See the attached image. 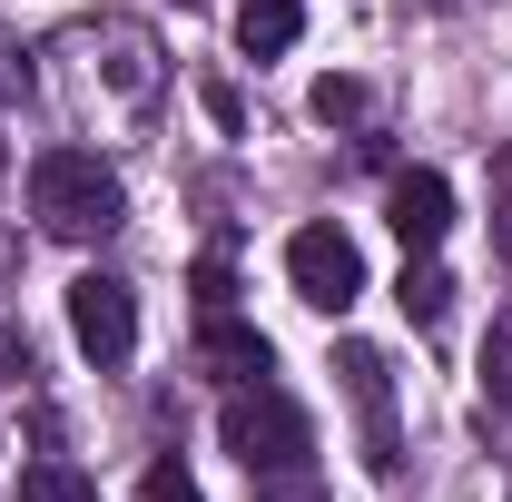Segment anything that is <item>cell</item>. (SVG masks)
I'll use <instances>...</instances> for the list:
<instances>
[{
  "label": "cell",
  "instance_id": "cell-14",
  "mask_svg": "<svg viewBox=\"0 0 512 502\" xmlns=\"http://www.w3.org/2000/svg\"><path fill=\"white\" fill-rule=\"evenodd\" d=\"M138 502H207L188 483V463H148V483H138Z\"/></svg>",
  "mask_w": 512,
  "mask_h": 502
},
{
  "label": "cell",
  "instance_id": "cell-3",
  "mask_svg": "<svg viewBox=\"0 0 512 502\" xmlns=\"http://www.w3.org/2000/svg\"><path fill=\"white\" fill-rule=\"evenodd\" d=\"M69 335H79V355H89L99 375H119L128 355H138V296H128V276L89 266V276L69 286Z\"/></svg>",
  "mask_w": 512,
  "mask_h": 502
},
{
  "label": "cell",
  "instance_id": "cell-2",
  "mask_svg": "<svg viewBox=\"0 0 512 502\" xmlns=\"http://www.w3.org/2000/svg\"><path fill=\"white\" fill-rule=\"evenodd\" d=\"M217 434H227V453L247 463L256 483H286V473H306V453H316L306 404H296V394H276V384H237V394H227V414H217Z\"/></svg>",
  "mask_w": 512,
  "mask_h": 502
},
{
  "label": "cell",
  "instance_id": "cell-12",
  "mask_svg": "<svg viewBox=\"0 0 512 502\" xmlns=\"http://www.w3.org/2000/svg\"><path fill=\"white\" fill-rule=\"evenodd\" d=\"M325 128H345V119H365V79H316V99H306Z\"/></svg>",
  "mask_w": 512,
  "mask_h": 502
},
{
  "label": "cell",
  "instance_id": "cell-8",
  "mask_svg": "<svg viewBox=\"0 0 512 502\" xmlns=\"http://www.w3.org/2000/svg\"><path fill=\"white\" fill-rule=\"evenodd\" d=\"M296 30H306V0H247V10H237V50H247V60L296 50Z\"/></svg>",
  "mask_w": 512,
  "mask_h": 502
},
{
  "label": "cell",
  "instance_id": "cell-1",
  "mask_svg": "<svg viewBox=\"0 0 512 502\" xmlns=\"http://www.w3.org/2000/svg\"><path fill=\"white\" fill-rule=\"evenodd\" d=\"M30 217H40L50 237H69V247H99L128 217V197H119V178H109L89 148H50V158H30Z\"/></svg>",
  "mask_w": 512,
  "mask_h": 502
},
{
  "label": "cell",
  "instance_id": "cell-11",
  "mask_svg": "<svg viewBox=\"0 0 512 502\" xmlns=\"http://www.w3.org/2000/svg\"><path fill=\"white\" fill-rule=\"evenodd\" d=\"M483 394L512 414V306L493 315V335H483Z\"/></svg>",
  "mask_w": 512,
  "mask_h": 502
},
{
  "label": "cell",
  "instance_id": "cell-10",
  "mask_svg": "<svg viewBox=\"0 0 512 502\" xmlns=\"http://www.w3.org/2000/svg\"><path fill=\"white\" fill-rule=\"evenodd\" d=\"M394 306L414 315V325H444V306H453V276L424 256V266H404V286H394Z\"/></svg>",
  "mask_w": 512,
  "mask_h": 502
},
{
  "label": "cell",
  "instance_id": "cell-5",
  "mask_svg": "<svg viewBox=\"0 0 512 502\" xmlns=\"http://www.w3.org/2000/svg\"><path fill=\"white\" fill-rule=\"evenodd\" d=\"M335 375H345L355 414H365V473L394 483V473H404V434H394V375H384V355H375V345H345Z\"/></svg>",
  "mask_w": 512,
  "mask_h": 502
},
{
  "label": "cell",
  "instance_id": "cell-15",
  "mask_svg": "<svg viewBox=\"0 0 512 502\" xmlns=\"http://www.w3.org/2000/svg\"><path fill=\"white\" fill-rule=\"evenodd\" d=\"M227 296H237V276H227V256H197V306L227 315Z\"/></svg>",
  "mask_w": 512,
  "mask_h": 502
},
{
  "label": "cell",
  "instance_id": "cell-4",
  "mask_svg": "<svg viewBox=\"0 0 512 502\" xmlns=\"http://www.w3.org/2000/svg\"><path fill=\"white\" fill-rule=\"evenodd\" d=\"M286 276H296V296L316 315H345L365 296V256H355L345 227H296V237H286Z\"/></svg>",
  "mask_w": 512,
  "mask_h": 502
},
{
  "label": "cell",
  "instance_id": "cell-9",
  "mask_svg": "<svg viewBox=\"0 0 512 502\" xmlns=\"http://www.w3.org/2000/svg\"><path fill=\"white\" fill-rule=\"evenodd\" d=\"M20 502H99V483H89L79 463H60V453H40V463L20 473Z\"/></svg>",
  "mask_w": 512,
  "mask_h": 502
},
{
  "label": "cell",
  "instance_id": "cell-7",
  "mask_svg": "<svg viewBox=\"0 0 512 502\" xmlns=\"http://www.w3.org/2000/svg\"><path fill=\"white\" fill-rule=\"evenodd\" d=\"M197 365H207V375H227V384H266V365H276V355H266V335H256V325L207 315V325H197Z\"/></svg>",
  "mask_w": 512,
  "mask_h": 502
},
{
  "label": "cell",
  "instance_id": "cell-6",
  "mask_svg": "<svg viewBox=\"0 0 512 502\" xmlns=\"http://www.w3.org/2000/svg\"><path fill=\"white\" fill-rule=\"evenodd\" d=\"M384 217H394L404 256H434V247H444V227H453V188L434 178V168H404L394 197H384Z\"/></svg>",
  "mask_w": 512,
  "mask_h": 502
},
{
  "label": "cell",
  "instance_id": "cell-13",
  "mask_svg": "<svg viewBox=\"0 0 512 502\" xmlns=\"http://www.w3.org/2000/svg\"><path fill=\"white\" fill-rule=\"evenodd\" d=\"M493 256L512 266V138L493 148Z\"/></svg>",
  "mask_w": 512,
  "mask_h": 502
}]
</instances>
